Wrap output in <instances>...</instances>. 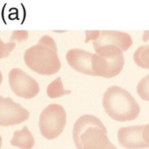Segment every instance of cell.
Returning <instances> with one entry per match:
<instances>
[{"label": "cell", "instance_id": "1", "mask_svg": "<svg viewBox=\"0 0 149 149\" xmlns=\"http://www.w3.org/2000/svg\"><path fill=\"white\" fill-rule=\"evenodd\" d=\"M72 136L78 149H117L110 142L106 127L93 115L79 117L74 124Z\"/></svg>", "mask_w": 149, "mask_h": 149}, {"label": "cell", "instance_id": "2", "mask_svg": "<svg viewBox=\"0 0 149 149\" xmlns=\"http://www.w3.org/2000/svg\"><path fill=\"white\" fill-rule=\"evenodd\" d=\"M24 59L31 70L42 75L54 74L61 66L56 43L48 35L43 36L36 45L27 49Z\"/></svg>", "mask_w": 149, "mask_h": 149}, {"label": "cell", "instance_id": "3", "mask_svg": "<svg viewBox=\"0 0 149 149\" xmlns=\"http://www.w3.org/2000/svg\"><path fill=\"white\" fill-rule=\"evenodd\" d=\"M103 107L110 118L120 122L134 120L141 112L139 104L130 93L117 86H111L106 91Z\"/></svg>", "mask_w": 149, "mask_h": 149}, {"label": "cell", "instance_id": "4", "mask_svg": "<svg viewBox=\"0 0 149 149\" xmlns=\"http://www.w3.org/2000/svg\"><path fill=\"white\" fill-rule=\"evenodd\" d=\"M65 123L66 113L64 107L58 104H51L40 114V133L48 140L56 139L63 133Z\"/></svg>", "mask_w": 149, "mask_h": 149}, {"label": "cell", "instance_id": "5", "mask_svg": "<svg viewBox=\"0 0 149 149\" xmlns=\"http://www.w3.org/2000/svg\"><path fill=\"white\" fill-rule=\"evenodd\" d=\"M9 85L17 96L24 99H32L39 93L38 83L18 68L9 72Z\"/></svg>", "mask_w": 149, "mask_h": 149}, {"label": "cell", "instance_id": "6", "mask_svg": "<svg viewBox=\"0 0 149 149\" xmlns=\"http://www.w3.org/2000/svg\"><path fill=\"white\" fill-rule=\"evenodd\" d=\"M30 113L10 98L0 97V126L8 127L28 120Z\"/></svg>", "mask_w": 149, "mask_h": 149}, {"label": "cell", "instance_id": "7", "mask_svg": "<svg viewBox=\"0 0 149 149\" xmlns=\"http://www.w3.org/2000/svg\"><path fill=\"white\" fill-rule=\"evenodd\" d=\"M94 50L102 48H119L123 52L133 45L132 37L125 32L116 31H101L93 41Z\"/></svg>", "mask_w": 149, "mask_h": 149}, {"label": "cell", "instance_id": "8", "mask_svg": "<svg viewBox=\"0 0 149 149\" xmlns=\"http://www.w3.org/2000/svg\"><path fill=\"white\" fill-rule=\"evenodd\" d=\"M125 59L123 54L107 58L100 56L97 53L93 54V70L94 76H100L104 78H113L117 76L123 69Z\"/></svg>", "mask_w": 149, "mask_h": 149}, {"label": "cell", "instance_id": "9", "mask_svg": "<svg viewBox=\"0 0 149 149\" xmlns=\"http://www.w3.org/2000/svg\"><path fill=\"white\" fill-rule=\"evenodd\" d=\"M145 125L121 127L118 131L119 143L127 149H142L149 148L143 139Z\"/></svg>", "mask_w": 149, "mask_h": 149}, {"label": "cell", "instance_id": "10", "mask_svg": "<svg viewBox=\"0 0 149 149\" xmlns=\"http://www.w3.org/2000/svg\"><path fill=\"white\" fill-rule=\"evenodd\" d=\"M93 58V53L81 49H71L66 53V60L72 68L79 72L94 76Z\"/></svg>", "mask_w": 149, "mask_h": 149}, {"label": "cell", "instance_id": "11", "mask_svg": "<svg viewBox=\"0 0 149 149\" xmlns=\"http://www.w3.org/2000/svg\"><path fill=\"white\" fill-rule=\"evenodd\" d=\"M10 144L21 149H31L34 147L35 141L33 135L27 127H24L21 130L16 131L10 141Z\"/></svg>", "mask_w": 149, "mask_h": 149}, {"label": "cell", "instance_id": "12", "mask_svg": "<svg viewBox=\"0 0 149 149\" xmlns=\"http://www.w3.org/2000/svg\"><path fill=\"white\" fill-rule=\"evenodd\" d=\"M71 91L70 90H65L64 88L61 78L58 77L55 80H53L47 87V95L51 99H55V98H59L63 95L70 94Z\"/></svg>", "mask_w": 149, "mask_h": 149}, {"label": "cell", "instance_id": "13", "mask_svg": "<svg viewBox=\"0 0 149 149\" xmlns=\"http://www.w3.org/2000/svg\"><path fill=\"white\" fill-rule=\"evenodd\" d=\"M134 60L140 67L149 69V45H142L135 51Z\"/></svg>", "mask_w": 149, "mask_h": 149}, {"label": "cell", "instance_id": "14", "mask_svg": "<svg viewBox=\"0 0 149 149\" xmlns=\"http://www.w3.org/2000/svg\"><path fill=\"white\" fill-rule=\"evenodd\" d=\"M137 93L142 100L149 101V74L139 82L137 86Z\"/></svg>", "mask_w": 149, "mask_h": 149}, {"label": "cell", "instance_id": "15", "mask_svg": "<svg viewBox=\"0 0 149 149\" xmlns=\"http://www.w3.org/2000/svg\"><path fill=\"white\" fill-rule=\"evenodd\" d=\"M28 37V32L27 31H16L12 33L10 38V41H23V40H25L26 38Z\"/></svg>", "mask_w": 149, "mask_h": 149}, {"label": "cell", "instance_id": "16", "mask_svg": "<svg viewBox=\"0 0 149 149\" xmlns=\"http://www.w3.org/2000/svg\"><path fill=\"white\" fill-rule=\"evenodd\" d=\"M143 139L149 145V124L145 125V128L143 130Z\"/></svg>", "mask_w": 149, "mask_h": 149}]
</instances>
